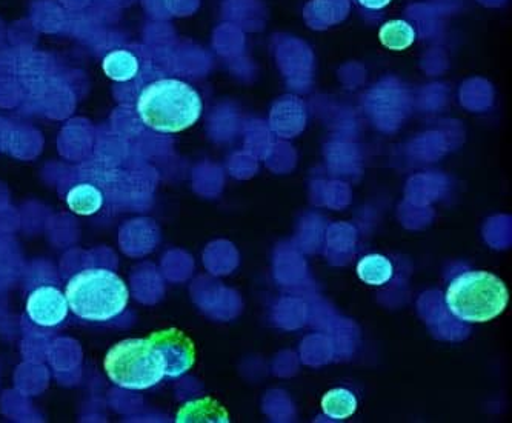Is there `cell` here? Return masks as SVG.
Masks as SVG:
<instances>
[{
	"mask_svg": "<svg viewBox=\"0 0 512 423\" xmlns=\"http://www.w3.org/2000/svg\"><path fill=\"white\" fill-rule=\"evenodd\" d=\"M70 311L90 324H107L127 310L130 290L125 280L108 268H85L65 288Z\"/></svg>",
	"mask_w": 512,
	"mask_h": 423,
	"instance_id": "cell-1",
	"label": "cell"
},
{
	"mask_svg": "<svg viewBox=\"0 0 512 423\" xmlns=\"http://www.w3.org/2000/svg\"><path fill=\"white\" fill-rule=\"evenodd\" d=\"M143 124L157 133H180L193 127L202 116L200 94L187 82L160 79L148 85L137 99Z\"/></svg>",
	"mask_w": 512,
	"mask_h": 423,
	"instance_id": "cell-2",
	"label": "cell"
},
{
	"mask_svg": "<svg viewBox=\"0 0 512 423\" xmlns=\"http://www.w3.org/2000/svg\"><path fill=\"white\" fill-rule=\"evenodd\" d=\"M509 293L499 277L488 271H466L449 285L446 304L459 320L483 324L508 307Z\"/></svg>",
	"mask_w": 512,
	"mask_h": 423,
	"instance_id": "cell-3",
	"label": "cell"
},
{
	"mask_svg": "<svg viewBox=\"0 0 512 423\" xmlns=\"http://www.w3.org/2000/svg\"><path fill=\"white\" fill-rule=\"evenodd\" d=\"M104 368L108 379L124 390H148L165 379L162 359L148 337L113 345L105 356Z\"/></svg>",
	"mask_w": 512,
	"mask_h": 423,
	"instance_id": "cell-4",
	"label": "cell"
},
{
	"mask_svg": "<svg viewBox=\"0 0 512 423\" xmlns=\"http://www.w3.org/2000/svg\"><path fill=\"white\" fill-rule=\"evenodd\" d=\"M148 339L151 340V344L162 359L165 377L173 379L191 370L196 360V350H194L193 340L183 331L168 328V330L150 334Z\"/></svg>",
	"mask_w": 512,
	"mask_h": 423,
	"instance_id": "cell-5",
	"label": "cell"
},
{
	"mask_svg": "<svg viewBox=\"0 0 512 423\" xmlns=\"http://www.w3.org/2000/svg\"><path fill=\"white\" fill-rule=\"evenodd\" d=\"M31 324L40 328H56L64 324L70 313L67 296L54 284H40L30 291L25 304Z\"/></svg>",
	"mask_w": 512,
	"mask_h": 423,
	"instance_id": "cell-6",
	"label": "cell"
},
{
	"mask_svg": "<svg viewBox=\"0 0 512 423\" xmlns=\"http://www.w3.org/2000/svg\"><path fill=\"white\" fill-rule=\"evenodd\" d=\"M67 204L79 216H93L104 208L105 194L97 185L82 182L68 191Z\"/></svg>",
	"mask_w": 512,
	"mask_h": 423,
	"instance_id": "cell-7",
	"label": "cell"
},
{
	"mask_svg": "<svg viewBox=\"0 0 512 423\" xmlns=\"http://www.w3.org/2000/svg\"><path fill=\"white\" fill-rule=\"evenodd\" d=\"M177 422H230L227 410L216 400L200 399L185 405L177 414Z\"/></svg>",
	"mask_w": 512,
	"mask_h": 423,
	"instance_id": "cell-8",
	"label": "cell"
},
{
	"mask_svg": "<svg viewBox=\"0 0 512 423\" xmlns=\"http://www.w3.org/2000/svg\"><path fill=\"white\" fill-rule=\"evenodd\" d=\"M104 73L114 82H128L139 73V59L128 50L111 51L102 62Z\"/></svg>",
	"mask_w": 512,
	"mask_h": 423,
	"instance_id": "cell-9",
	"label": "cell"
},
{
	"mask_svg": "<svg viewBox=\"0 0 512 423\" xmlns=\"http://www.w3.org/2000/svg\"><path fill=\"white\" fill-rule=\"evenodd\" d=\"M357 274L365 284L380 287V285L388 284L393 277V265L385 256L370 254V256L363 257L357 264Z\"/></svg>",
	"mask_w": 512,
	"mask_h": 423,
	"instance_id": "cell-10",
	"label": "cell"
},
{
	"mask_svg": "<svg viewBox=\"0 0 512 423\" xmlns=\"http://www.w3.org/2000/svg\"><path fill=\"white\" fill-rule=\"evenodd\" d=\"M379 39L388 50L403 51L413 45L416 31L405 20H391L380 28Z\"/></svg>",
	"mask_w": 512,
	"mask_h": 423,
	"instance_id": "cell-11",
	"label": "cell"
},
{
	"mask_svg": "<svg viewBox=\"0 0 512 423\" xmlns=\"http://www.w3.org/2000/svg\"><path fill=\"white\" fill-rule=\"evenodd\" d=\"M322 410L331 419H348L356 413V396L345 388L328 391L322 399Z\"/></svg>",
	"mask_w": 512,
	"mask_h": 423,
	"instance_id": "cell-12",
	"label": "cell"
},
{
	"mask_svg": "<svg viewBox=\"0 0 512 423\" xmlns=\"http://www.w3.org/2000/svg\"><path fill=\"white\" fill-rule=\"evenodd\" d=\"M391 0H359L362 7L370 8V10H382L386 5H389Z\"/></svg>",
	"mask_w": 512,
	"mask_h": 423,
	"instance_id": "cell-13",
	"label": "cell"
}]
</instances>
